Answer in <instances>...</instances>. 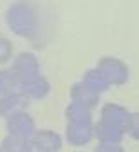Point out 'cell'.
<instances>
[{
    "mask_svg": "<svg viewBox=\"0 0 139 152\" xmlns=\"http://www.w3.org/2000/svg\"><path fill=\"white\" fill-rule=\"evenodd\" d=\"M96 152H121V148H116L114 145H105V147H99Z\"/></svg>",
    "mask_w": 139,
    "mask_h": 152,
    "instance_id": "1",
    "label": "cell"
}]
</instances>
